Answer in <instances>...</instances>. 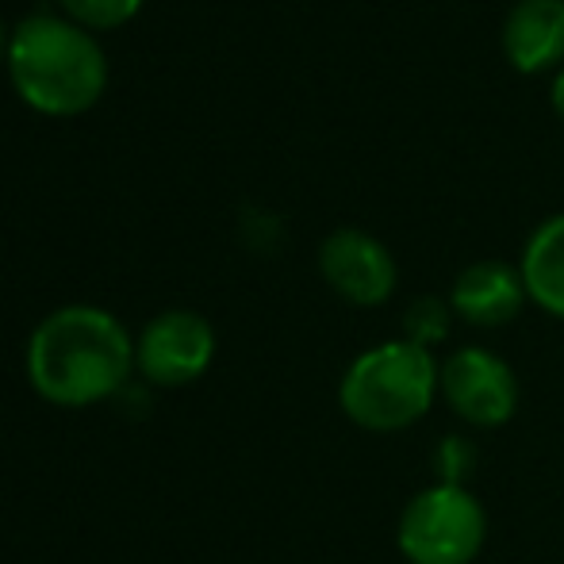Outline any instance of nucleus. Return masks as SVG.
I'll return each mask as SVG.
<instances>
[{"mask_svg": "<svg viewBox=\"0 0 564 564\" xmlns=\"http://www.w3.org/2000/svg\"><path fill=\"white\" fill-rule=\"evenodd\" d=\"M550 105H553V112H557L564 119V66H561V74L553 77V89H550Z\"/></svg>", "mask_w": 564, "mask_h": 564, "instance_id": "13", "label": "nucleus"}, {"mask_svg": "<svg viewBox=\"0 0 564 564\" xmlns=\"http://www.w3.org/2000/svg\"><path fill=\"white\" fill-rule=\"evenodd\" d=\"M527 296L553 319H564V212L530 235L519 261Z\"/></svg>", "mask_w": 564, "mask_h": 564, "instance_id": "10", "label": "nucleus"}, {"mask_svg": "<svg viewBox=\"0 0 564 564\" xmlns=\"http://www.w3.org/2000/svg\"><path fill=\"white\" fill-rule=\"evenodd\" d=\"M503 54L519 74L564 62V0H519L503 20Z\"/></svg>", "mask_w": 564, "mask_h": 564, "instance_id": "9", "label": "nucleus"}, {"mask_svg": "<svg viewBox=\"0 0 564 564\" xmlns=\"http://www.w3.org/2000/svg\"><path fill=\"white\" fill-rule=\"evenodd\" d=\"M488 538V511L465 484H431L400 514L395 545L408 564H473Z\"/></svg>", "mask_w": 564, "mask_h": 564, "instance_id": "4", "label": "nucleus"}, {"mask_svg": "<svg viewBox=\"0 0 564 564\" xmlns=\"http://www.w3.org/2000/svg\"><path fill=\"white\" fill-rule=\"evenodd\" d=\"M23 365L39 400L82 411L112 400L127 384L134 369V338L105 307L69 304L31 330Z\"/></svg>", "mask_w": 564, "mask_h": 564, "instance_id": "1", "label": "nucleus"}, {"mask_svg": "<svg viewBox=\"0 0 564 564\" xmlns=\"http://www.w3.org/2000/svg\"><path fill=\"white\" fill-rule=\"evenodd\" d=\"M66 8V20L82 23L85 31H112L134 20L142 0H58Z\"/></svg>", "mask_w": 564, "mask_h": 564, "instance_id": "11", "label": "nucleus"}, {"mask_svg": "<svg viewBox=\"0 0 564 564\" xmlns=\"http://www.w3.org/2000/svg\"><path fill=\"white\" fill-rule=\"evenodd\" d=\"M216 361V330L200 312L170 307L134 338V369L158 388H185Z\"/></svg>", "mask_w": 564, "mask_h": 564, "instance_id": "5", "label": "nucleus"}, {"mask_svg": "<svg viewBox=\"0 0 564 564\" xmlns=\"http://www.w3.org/2000/svg\"><path fill=\"white\" fill-rule=\"evenodd\" d=\"M449 319H453L449 300L419 296L415 304L408 307V315H403V330H408V341L431 349L434 341H442L449 335Z\"/></svg>", "mask_w": 564, "mask_h": 564, "instance_id": "12", "label": "nucleus"}, {"mask_svg": "<svg viewBox=\"0 0 564 564\" xmlns=\"http://www.w3.org/2000/svg\"><path fill=\"white\" fill-rule=\"evenodd\" d=\"M438 369L426 346L408 338L380 341L354 357L338 384V403L349 423L372 434H395L415 426L438 395Z\"/></svg>", "mask_w": 564, "mask_h": 564, "instance_id": "3", "label": "nucleus"}, {"mask_svg": "<svg viewBox=\"0 0 564 564\" xmlns=\"http://www.w3.org/2000/svg\"><path fill=\"white\" fill-rule=\"evenodd\" d=\"M438 392L453 408V415L480 431L503 426L519 408L514 369L484 346L453 349L438 369Z\"/></svg>", "mask_w": 564, "mask_h": 564, "instance_id": "6", "label": "nucleus"}, {"mask_svg": "<svg viewBox=\"0 0 564 564\" xmlns=\"http://www.w3.org/2000/svg\"><path fill=\"white\" fill-rule=\"evenodd\" d=\"M319 273L346 304L380 307L395 292V258L380 238L357 227H338L319 246Z\"/></svg>", "mask_w": 564, "mask_h": 564, "instance_id": "7", "label": "nucleus"}, {"mask_svg": "<svg viewBox=\"0 0 564 564\" xmlns=\"http://www.w3.org/2000/svg\"><path fill=\"white\" fill-rule=\"evenodd\" d=\"M8 39L12 35H4V28H0V62H8Z\"/></svg>", "mask_w": 564, "mask_h": 564, "instance_id": "14", "label": "nucleus"}, {"mask_svg": "<svg viewBox=\"0 0 564 564\" xmlns=\"http://www.w3.org/2000/svg\"><path fill=\"white\" fill-rule=\"evenodd\" d=\"M8 74L23 105L43 116H82L108 85L100 43L66 15H28L8 39Z\"/></svg>", "mask_w": 564, "mask_h": 564, "instance_id": "2", "label": "nucleus"}, {"mask_svg": "<svg viewBox=\"0 0 564 564\" xmlns=\"http://www.w3.org/2000/svg\"><path fill=\"white\" fill-rule=\"evenodd\" d=\"M527 284L522 273L507 261H473L468 269H460L449 292V307L457 319H465L468 327H503L527 304Z\"/></svg>", "mask_w": 564, "mask_h": 564, "instance_id": "8", "label": "nucleus"}]
</instances>
